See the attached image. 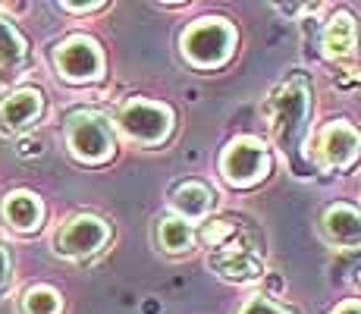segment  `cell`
Wrapping results in <instances>:
<instances>
[{
  "label": "cell",
  "instance_id": "8",
  "mask_svg": "<svg viewBox=\"0 0 361 314\" xmlns=\"http://www.w3.org/2000/svg\"><path fill=\"white\" fill-rule=\"evenodd\" d=\"M321 155L330 167H352L361 155V135L349 123H330L321 135Z\"/></svg>",
  "mask_w": 361,
  "mask_h": 314
},
{
  "label": "cell",
  "instance_id": "7",
  "mask_svg": "<svg viewBox=\"0 0 361 314\" xmlns=\"http://www.w3.org/2000/svg\"><path fill=\"white\" fill-rule=\"evenodd\" d=\"M54 60H57V73L69 82H92L101 76L98 44H94L92 38H82V35L63 41V44L57 47V54H54Z\"/></svg>",
  "mask_w": 361,
  "mask_h": 314
},
{
  "label": "cell",
  "instance_id": "20",
  "mask_svg": "<svg viewBox=\"0 0 361 314\" xmlns=\"http://www.w3.org/2000/svg\"><path fill=\"white\" fill-rule=\"evenodd\" d=\"M333 314H361V302H343Z\"/></svg>",
  "mask_w": 361,
  "mask_h": 314
},
{
  "label": "cell",
  "instance_id": "9",
  "mask_svg": "<svg viewBox=\"0 0 361 314\" xmlns=\"http://www.w3.org/2000/svg\"><path fill=\"white\" fill-rule=\"evenodd\" d=\"M41 110H44L41 92H35V88H19V92H13L10 97L0 101V123H4L6 129H23V126L38 120Z\"/></svg>",
  "mask_w": 361,
  "mask_h": 314
},
{
  "label": "cell",
  "instance_id": "13",
  "mask_svg": "<svg viewBox=\"0 0 361 314\" xmlns=\"http://www.w3.org/2000/svg\"><path fill=\"white\" fill-rule=\"evenodd\" d=\"M352 51H355V19L343 10L330 19L327 32H324V54L330 60H339V57H349Z\"/></svg>",
  "mask_w": 361,
  "mask_h": 314
},
{
  "label": "cell",
  "instance_id": "16",
  "mask_svg": "<svg viewBox=\"0 0 361 314\" xmlns=\"http://www.w3.org/2000/svg\"><path fill=\"white\" fill-rule=\"evenodd\" d=\"M25 60V41L13 25L0 19V69H19Z\"/></svg>",
  "mask_w": 361,
  "mask_h": 314
},
{
  "label": "cell",
  "instance_id": "19",
  "mask_svg": "<svg viewBox=\"0 0 361 314\" xmlns=\"http://www.w3.org/2000/svg\"><path fill=\"white\" fill-rule=\"evenodd\" d=\"M6 283H10V255H6V248L0 246V292H4Z\"/></svg>",
  "mask_w": 361,
  "mask_h": 314
},
{
  "label": "cell",
  "instance_id": "2",
  "mask_svg": "<svg viewBox=\"0 0 361 314\" xmlns=\"http://www.w3.org/2000/svg\"><path fill=\"white\" fill-rule=\"evenodd\" d=\"M235 32L226 19H201L183 35V54L195 66H220L230 60Z\"/></svg>",
  "mask_w": 361,
  "mask_h": 314
},
{
  "label": "cell",
  "instance_id": "12",
  "mask_svg": "<svg viewBox=\"0 0 361 314\" xmlns=\"http://www.w3.org/2000/svg\"><path fill=\"white\" fill-rule=\"evenodd\" d=\"M4 220L16 233H32L41 223V201L29 192H13L4 198Z\"/></svg>",
  "mask_w": 361,
  "mask_h": 314
},
{
  "label": "cell",
  "instance_id": "3",
  "mask_svg": "<svg viewBox=\"0 0 361 314\" xmlns=\"http://www.w3.org/2000/svg\"><path fill=\"white\" fill-rule=\"evenodd\" d=\"M66 138H69V151L79 160H85V164H101V160L114 155V138H110L107 123L94 114H85V110L69 116Z\"/></svg>",
  "mask_w": 361,
  "mask_h": 314
},
{
  "label": "cell",
  "instance_id": "11",
  "mask_svg": "<svg viewBox=\"0 0 361 314\" xmlns=\"http://www.w3.org/2000/svg\"><path fill=\"white\" fill-rule=\"evenodd\" d=\"M214 270H220L224 277H230V280H252V277L261 274V261L255 251L242 248V242H233V246H226L220 255L211 258Z\"/></svg>",
  "mask_w": 361,
  "mask_h": 314
},
{
  "label": "cell",
  "instance_id": "5",
  "mask_svg": "<svg viewBox=\"0 0 361 314\" xmlns=\"http://www.w3.org/2000/svg\"><path fill=\"white\" fill-rule=\"evenodd\" d=\"M107 236L110 229L104 220L92 217V214H79V217L60 227L57 239H54V251L60 258H88L107 242Z\"/></svg>",
  "mask_w": 361,
  "mask_h": 314
},
{
  "label": "cell",
  "instance_id": "10",
  "mask_svg": "<svg viewBox=\"0 0 361 314\" xmlns=\"http://www.w3.org/2000/svg\"><path fill=\"white\" fill-rule=\"evenodd\" d=\"M324 236L333 246H361V214L349 205H333L324 214Z\"/></svg>",
  "mask_w": 361,
  "mask_h": 314
},
{
  "label": "cell",
  "instance_id": "4",
  "mask_svg": "<svg viewBox=\"0 0 361 314\" xmlns=\"http://www.w3.org/2000/svg\"><path fill=\"white\" fill-rule=\"evenodd\" d=\"M120 126L129 138H135V142L154 145V142H161V138L170 135L173 114H170V107H164V104L132 101L120 110Z\"/></svg>",
  "mask_w": 361,
  "mask_h": 314
},
{
  "label": "cell",
  "instance_id": "14",
  "mask_svg": "<svg viewBox=\"0 0 361 314\" xmlns=\"http://www.w3.org/2000/svg\"><path fill=\"white\" fill-rule=\"evenodd\" d=\"M211 188L204 183H179L176 192H173V207L183 214V220H198L211 211Z\"/></svg>",
  "mask_w": 361,
  "mask_h": 314
},
{
  "label": "cell",
  "instance_id": "15",
  "mask_svg": "<svg viewBox=\"0 0 361 314\" xmlns=\"http://www.w3.org/2000/svg\"><path fill=\"white\" fill-rule=\"evenodd\" d=\"M157 239H161L164 251H185L195 242V229L189 227V220L170 214V217H164L157 223Z\"/></svg>",
  "mask_w": 361,
  "mask_h": 314
},
{
  "label": "cell",
  "instance_id": "18",
  "mask_svg": "<svg viewBox=\"0 0 361 314\" xmlns=\"http://www.w3.org/2000/svg\"><path fill=\"white\" fill-rule=\"evenodd\" d=\"M239 314H295V311L283 308V305L270 302V298H264V296H255V298H248V302L242 305Z\"/></svg>",
  "mask_w": 361,
  "mask_h": 314
},
{
  "label": "cell",
  "instance_id": "17",
  "mask_svg": "<svg viewBox=\"0 0 361 314\" xmlns=\"http://www.w3.org/2000/svg\"><path fill=\"white\" fill-rule=\"evenodd\" d=\"M60 296L51 286H32L23 298V311L25 314H60Z\"/></svg>",
  "mask_w": 361,
  "mask_h": 314
},
{
  "label": "cell",
  "instance_id": "1",
  "mask_svg": "<svg viewBox=\"0 0 361 314\" xmlns=\"http://www.w3.org/2000/svg\"><path fill=\"white\" fill-rule=\"evenodd\" d=\"M267 116L274 126V135L283 148H293L305 120H308V79L293 76L274 92L267 101Z\"/></svg>",
  "mask_w": 361,
  "mask_h": 314
},
{
  "label": "cell",
  "instance_id": "6",
  "mask_svg": "<svg viewBox=\"0 0 361 314\" xmlns=\"http://www.w3.org/2000/svg\"><path fill=\"white\" fill-rule=\"evenodd\" d=\"M270 170V155L255 138H235L224 151V176L233 186H252Z\"/></svg>",
  "mask_w": 361,
  "mask_h": 314
}]
</instances>
